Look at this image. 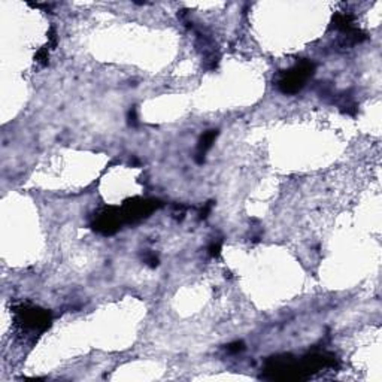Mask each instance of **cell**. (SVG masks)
Returning a JSON list of instances; mask_svg holds the SVG:
<instances>
[{"instance_id": "cell-8", "label": "cell", "mask_w": 382, "mask_h": 382, "mask_svg": "<svg viewBox=\"0 0 382 382\" xmlns=\"http://www.w3.org/2000/svg\"><path fill=\"white\" fill-rule=\"evenodd\" d=\"M221 245H223V242H221V241H214V242L209 245V248H208L209 255H211V257H214V258L220 257V254H221Z\"/></svg>"}, {"instance_id": "cell-2", "label": "cell", "mask_w": 382, "mask_h": 382, "mask_svg": "<svg viewBox=\"0 0 382 382\" xmlns=\"http://www.w3.org/2000/svg\"><path fill=\"white\" fill-rule=\"evenodd\" d=\"M315 73V63L311 60H300L293 67L282 70L278 75L276 87L284 94H297Z\"/></svg>"}, {"instance_id": "cell-4", "label": "cell", "mask_w": 382, "mask_h": 382, "mask_svg": "<svg viewBox=\"0 0 382 382\" xmlns=\"http://www.w3.org/2000/svg\"><path fill=\"white\" fill-rule=\"evenodd\" d=\"M163 206V203L157 199H142V197H133L123 203L121 217L124 224H134L142 221L144 218H148L153 212H156Z\"/></svg>"}, {"instance_id": "cell-9", "label": "cell", "mask_w": 382, "mask_h": 382, "mask_svg": "<svg viewBox=\"0 0 382 382\" xmlns=\"http://www.w3.org/2000/svg\"><path fill=\"white\" fill-rule=\"evenodd\" d=\"M244 350H245V344L242 341H236V342L227 345V352L228 354H239Z\"/></svg>"}, {"instance_id": "cell-5", "label": "cell", "mask_w": 382, "mask_h": 382, "mask_svg": "<svg viewBox=\"0 0 382 382\" xmlns=\"http://www.w3.org/2000/svg\"><path fill=\"white\" fill-rule=\"evenodd\" d=\"M123 224L124 221H123L120 208L105 206L94 214L91 227H93V230L103 236H111V234H115L121 228Z\"/></svg>"}, {"instance_id": "cell-6", "label": "cell", "mask_w": 382, "mask_h": 382, "mask_svg": "<svg viewBox=\"0 0 382 382\" xmlns=\"http://www.w3.org/2000/svg\"><path fill=\"white\" fill-rule=\"evenodd\" d=\"M217 136H218V130H208V131H205V133L200 136V139H199V142H197L196 156H194V160H196L197 164H203V163H205V156H206V153L211 150V147H212V144L215 142Z\"/></svg>"}, {"instance_id": "cell-3", "label": "cell", "mask_w": 382, "mask_h": 382, "mask_svg": "<svg viewBox=\"0 0 382 382\" xmlns=\"http://www.w3.org/2000/svg\"><path fill=\"white\" fill-rule=\"evenodd\" d=\"M15 324L23 331H33V333H43L51 327L53 317L51 312L33 306L30 303H20L14 308Z\"/></svg>"}, {"instance_id": "cell-10", "label": "cell", "mask_w": 382, "mask_h": 382, "mask_svg": "<svg viewBox=\"0 0 382 382\" xmlns=\"http://www.w3.org/2000/svg\"><path fill=\"white\" fill-rule=\"evenodd\" d=\"M144 261L150 267H157L159 266V258H157V255L153 254V253H147V254L144 255Z\"/></svg>"}, {"instance_id": "cell-12", "label": "cell", "mask_w": 382, "mask_h": 382, "mask_svg": "<svg viewBox=\"0 0 382 382\" xmlns=\"http://www.w3.org/2000/svg\"><path fill=\"white\" fill-rule=\"evenodd\" d=\"M212 206H214V202H208V203H205V206H203V208H202V211H200V218H202V220H205V218L209 215V212H211Z\"/></svg>"}, {"instance_id": "cell-11", "label": "cell", "mask_w": 382, "mask_h": 382, "mask_svg": "<svg viewBox=\"0 0 382 382\" xmlns=\"http://www.w3.org/2000/svg\"><path fill=\"white\" fill-rule=\"evenodd\" d=\"M127 120H128V126L130 127H137V114H136V109L134 108H131L130 111H128L127 114Z\"/></svg>"}, {"instance_id": "cell-7", "label": "cell", "mask_w": 382, "mask_h": 382, "mask_svg": "<svg viewBox=\"0 0 382 382\" xmlns=\"http://www.w3.org/2000/svg\"><path fill=\"white\" fill-rule=\"evenodd\" d=\"M48 50H50V46L46 45V46L40 48V50L36 53V56H34V62L39 64V66H46V64H48V60H50Z\"/></svg>"}, {"instance_id": "cell-1", "label": "cell", "mask_w": 382, "mask_h": 382, "mask_svg": "<svg viewBox=\"0 0 382 382\" xmlns=\"http://www.w3.org/2000/svg\"><path fill=\"white\" fill-rule=\"evenodd\" d=\"M328 367H338V358L327 351L309 352L302 358L281 354L264 361L261 378L269 381H305Z\"/></svg>"}]
</instances>
